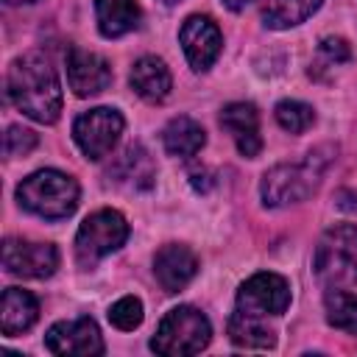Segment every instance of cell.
<instances>
[{
	"mask_svg": "<svg viewBox=\"0 0 357 357\" xmlns=\"http://www.w3.org/2000/svg\"><path fill=\"white\" fill-rule=\"evenodd\" d=\"M8 100L36 123H56L61 114V86L42 53L17 56L6 78Z\"/></svg>",
	"mask_w": 357,
	"mask_h": 357,
	"instance_id": "obj_1",
	"label": "cell"
},
{
	"mask_svg": "<svg viewBox=\"0 0 357 357\" xmlns=\"http://www.w3.org/2000/svg\"><path fill=\"white\" fill-rule=\"evenodd\" d=\"M332 156H335V148L324 145L310 151L301 162H284L271 167L262 176V187H259L265 206H287V204L304 201L321 184Z\"/></svg>",
	"mask_w": 357,
	"mask_h": 357,
	"instance_id": "obj_2",
	"label": "cell"
},
{
	"mask_svg": "<svg viewBox=\"0 0 357 357\" xmlns=\"http://www.w3.org/2000/svg\"><path fill=\"white\" fill-rule=\"evenodd\" d=\"M17 201L22 209L39 218L61 220L70 218L78 206V181L61 170H36L20 181Z\"/></svg>",
	"mask_w": 357,
	"mask_h": 357,
	"instance_id": "obj_3",
	"label": "cell"
},
{
	"mask_svg": "<svg viewBox=\"0 0 357 357\" xmlns=\"http://www.w3.org/2000/svg\"><path fill=\"white\" fill-rule=\"evenodd\" d=\"M209 340H212V326L206 315L190 304H181L162 318L156 335L151 337V349L165 357H187L204 351Z\"/></svg>",
	"mask_w": 357,
	"mask_h": 357,
	"instance_id": "obj_4",
	"label": "cell"
},
{
	"mask_svg": "<svg viewBox=\"0 0 357 357\" xmlns=\"http://www.w3.org/2000/svg\"><path fill=\"white\" fill-rule=\"evenodd\" d=\"M312 268L326 287L357 284V226L329 229L315 245Z\"/></svg>",
	"mask_w": 357,
	"mask_h": 357,
	"instance_id": "obj_5",
	"label": "cell"
},
{
	"mask_svg": "<svg viewBox=\"0 0 357 357\" xmlns=\"http://www.w3.org/2000/svg\"><path fill=\"white\" fill-rule=\"evenodd\" d=\"M128 240V223L117 209L92 212L75 234V259L81 268H92L106 254L117 251Z\"/></svg>",
	"mask_w": 357,
	"mask_h": 357,
	"instance_id": "obj_6",
	"label": "cell"
},
{
	"mask_svg": "<svg viewBox=\"0 0 357 357\" xmlns=\"http://www.w3.org/2000/svg\"><path fill=\"white\" fill-rule=\"evenodd\" d=\"M290 307V284L284 276L262 271L254 273L251 279H245L237 290V307L234 312L240 315H251V318H273L282 315Z\"/></svg>",
	"mask_w": 357,
	"mask_h": 357,
	"instance_id": "obj_7",
	"label": "cell"
},
{
	"mask_svg": "<svg viewBox=\"0 0 357 357\" xmlns=\"http://www.w3.org/2000/svg\"><path fill=\"white\" fill-rule=\"evenodd\" d=\"M120 134H123V114L109 106L89 109L73 123V139L81 148V153L92 162L103 159L114 148Z\"/></svg>",
	"mask_w": 357,
	"mask_h": 357,
	"instance_id": "obj_8",
	"label": "cell"
},
{
	"mask_svg": "<svg viewBox=\"0 0 357 357\" xmlns=\"http://www.w3.org/2000/svg\"><path fill=\"white\" fill-rule=\"evenodd\" d=\"M3 268L25 279H47L59 268V251L50 243H33L22 237H8L3 243Z\"/></svg>",
	"mask_w": 357,
	"mask_h": 357,
	"instance_id": "obj_9",
	"label": "cell"
},
{
	"mask_svg": "<svg viewBox=\"0 0 357 357\" xmlns=\"http://www.w3.org/2000/svg\"><path fill=\"white\" fill-rule=\"evenodd\" d=\"M45 346L50 354H78V357H95L103 354V337L100 329L92 318H73V321H59L47 329Z\"/></svg>",
	"mask_w": 357,
	"mask_h": 357,
	"instance_id": "obj_10",
	"label": "cell"
},
{
	"mask_svg": "<svg viewBox=\"0 0 357 357\" xmlns=\"http://www.w3.org/2000/svg\"><path fill=\"white\" fill-rule=\"evenodd\" d=\"M178 42H181L184 56L195 73L209 70L215 64V59L220 56V47H223L220 28L204 14H192L184 20V25L178 31Z\"/></svg>",
	"mask_w": 357,
	"mask_h": 357,
	"instance_id": "obj_11",
	"label": "cell"
},
{
	"mask_svg": "<svg viewBox=\"0 0 357 357\" xmlns=\"http://www.w3.org/2000/svg\"><path fill=\"white\" fill-rule=\"evenodd\" d=\"M67 81L78 98H92L112 84V67L103 56L73 45L67 50Z\"/></svg>",
	"mask_w": 357,
	"mask_h": 357,
	"instance_id": "obj_12",
	"label": "cell"
},
{
	"mask_svg": "<svg viewBox=\"0 0 357 357\" xmlns=\"http://www.w3.org/2000/svg\"><path fill=\"white\" fill-rule=\"evenodd\" d=\"M198 273V257L178 243H167L156 251L153 257V276L162 284L165 293H178L184 290Z\"/></svg>",
	"mask_w": 357,
	"mask_h": 357,
	"instance_id": "obj_13",
	"label": "cell"
},
{
	"mask_svg": "<svg viewBox=\"0 0 357 357\" xmlns=\"http://www.w3.org/2000/svg\"><path fill=\"white\" fill-rule=\"evenodd\" d=\"M220 126L231 134L237 151H240L245 159H254V156L262 151L259 114H257V106H254V103L237 100V103L223 106V112H220Z\"/></svg>",
	"mask_w": 357,
	"mask_h": 357,
	"instance_id": "obj_14",
	"label": "cell"
},
{
	"mask_svg": "<svg viewBox=\"0 0 357 357\" xmlns=\"http://www.w3.org/2000/svg\"><path fill=\"white\" fill-rule=\"evenodd\" d=\"M109 178L120 187H128V190H148L156 178V167H153L151 153L142 145H128L114 159V165L109 167Z\"/></svg>",
	"mask_w": 357,
	"mask_h": 357,
	"instance_id": "obj_15",
	"label": "cell"
},
{
	"mask_svg": "<svg viewBox=\"0 0 357 357\" xmlns=\"http://www.w3.org/2000/svg\"><path fill=\"white\" fill-rule=\"evenodd\" d=\"M131 86L134 92L148 100V103H162L167 95H170V86H173V78H170V70L162 59L156 56H142L134 61L131 67Z\"/></svg>",
	"mask_w": 357,
	"mask_h": 357,
	"instance_id": "obj_16",
	"label": "cell"
},
{
	"mask_svg": "<svg viewBox=\"0 0 357 357\" xmlns=\"http://www.w3.org/2000/svg\"><path fill=\"white\" fill-rule=\"evenodd\" d=\"M39 304L36 298L22 290V287H6L3 290V304H0V329L3 335H20L36 324Z\"/></svg>",
	"mask_w": 357,
	"mask_h": 357,
	"instance_id": "obj_17",
	"label": "cell"
},
{
	"mask_svg": "<svg viewBox=\"0 0 357 357\" xmlns=\"http://www.w3.org/2000/svg\"><path fill=\"white\" fill-rule=\"evenodd\" d=\"M98 31L106 39H117L134 28H139L142 8L137 0H95Z\"/></svg>",
	"mask_w": 357,
	"mask_h": 357,
	"instance_id": "obj_18",
	"label": "cell"
},
{
	"mask_svg": "<svg viewBox=\"0 0 357 357\" xmlns=\"http://www.w3.org/2000/svg\"><path fill=\"white\" fill-rule=\"evenodd\" d=\"M162 142H165V151L170 156H181V159H190L195 156L204 142H206V134L201 128V123H195L192 117H173L165 131H162Z\"/></svg>",
	"mask_w": 357,
	"mask_h": 357,
	"instance_id": "obj_19",
	"label": "cell"
},
{
	"mask_svg": "<svg viewBox=\"0 0 357 357\" xmlns=\"http://www.w3.org/2000/svg\"><path fill=\"white\" fill-rule=\"evenodd\" d=\"M229 337L234 346L243 349H271L276 343V332L262 318H251L240 312H231L229 318Z\"/></svg>",
	"mask_w": 357,
	"mask_h": 357,
	"instance_id": "obj_20",
	"label": "cell"
},
{
	"mask_svg": "<svg viewBox=\"0 0 357 357\" xmlns=\"http://www.w3.org/2000/svg\"><path fill=\"white\" fill-rule=\"evenodd\" d=\"M321 0H268L265 11H262V22L268 28H293L298 22H304L307 17H312V11H318Z\"/></svg>",
	"mask_w": 357,
	"mask_h": 357,
	"instance_id": "obj_21",
	"label": "cell"
},
{
	"mask_svg": "<svg viewBox=\"0 0 357 357\" xmlns=\"http://www.w3.org/2000/svg\"><path fill=\"white\" fill-rule=\"evenodd\" d=\"M324 310H326V321L335 329L357 335V296L354 293H346L343 287H332L324 296Z\"/></svg>",
	"mask_w": 357,
	"mask_h": 357,
	"instance_id": "obj_22",
	"label": "cell"
},
{
	"mask_svg": "<svg viewBox=\"0 0 357 357\" xmlns=\"http://www.w3.org/2000/svg\"><path fill=\"white\" fill-rule=\"evenodd\" d=\"M273 114H276V123L290 134H304L315 123V109L301 100H279Z\"/></svg>",
	"mask_w": 357,
	"mask_h": 357,
	"instance_id": "obj_23",
	"label": "cell"
},
{
	"mask_svg": "<svg viewBox=\"0 0 357 357\" xmlns=\"http://www.w3.org/2000/svg\"><path fill=\"white\" fill-rule=\"evenodd\" d=\"M109 321H112L117 329H123V332L137 329V326L142 324V301H139L137 296H123V298H117V301L112 304V310H109Z\"/></svg>",
	"mask_w": 357,
	"mask_h": 357,
	"instance_id": "obj_24",
	"label": "cell"
},
{
	"mask_svg": "<svg viewBox=\"0 0 357 357\" xmlns=\"http://www.w3.org/2000/svg\"><path fill=\"white\" fill-rule=\"evenodd\" d=\"M351 59V47L346 39L340 36H326L318 45V59H315V70H326L335 64H346Z\"/></svg>",
	"mask_w": 357,
	"mask_h": 357,
	"instance_id": "obj_25",
	"label": "cell"
},
{
	"mask_svg": "<svg viewBox=\"0 0 357 357\" xmlns=\"http://www.w3.org/2000/svg\"><path fill=\"white\" fill-rule=\"evenodd\" d=\"M6 156H25L36 148V134L22 126H8L6 131Z\"/></svg>",
	"mask_w": 357,
	"mask_h": 357,
	"instance_id": "obj_26",
	"label": "cell"
},
{
	"mask_svg": "<svg viewBox=\"0 0 357 357\" xmlns=\"http://www.w3.org/2000/svg\"><path fill=\"white\" fill-rule=\"evenodd\" d=\"M223 3H226V6L231 8V11H240V8H245V6L251 3V0H223Z\"/></svg>",
	"mask_w": 357,
	"mask_h": 357,
	"instance_id": "obj_27",
	"label": "cell"
},
{
	"mask_svg": "<svg viewBox=\"0 0 357 357\" xmlns=\"http://www.w3.org/2000/svg\"><path fill=\"white\" fill-rule=\"evenodd\" d=\"M11 6H22V3H33V0H8Z\"/></svg>",
	"mask_w": 357,
	"mask_h": 357,
	"instance_id": "obj_28",
	"label": "cell"
},
{
	"mask_svg": "<svg viewBox=\"0 0 357 357\" xmlns=\"http://www.w3.org/2000/svg\"><path fill=\"white\" fill-rule=\"evenodd\" d=\"M162 3H167V6H173V3H178V0H162Z\"/></svg>",
	"mask_w": 357,
	"mask_h": 357,
	"instance_id": "obj_29",
	"label": "cell"
}]
</instances>
